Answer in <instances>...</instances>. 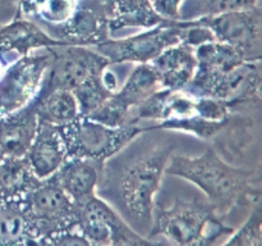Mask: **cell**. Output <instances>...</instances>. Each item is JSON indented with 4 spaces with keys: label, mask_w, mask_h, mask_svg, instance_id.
Segmentation results:
<instances>
[{
    "label": "cell",
    "mask_w": 262,
    "mask_h": 246,
    "mask_svg": "<svg viewBox=\"0 0 262 246\" xmlns=\"http://www.w3.org/2000/svg\"><path fill=\"white\" fill-rule=\"evenodd\" d=\"M69 45L66 41L49 35L45 30L27 18L14 15L10 22L0 23V54H15L17 58L35 53L40 49Z\"/></svg>",
    "instance_id": "7c38bea8"
},
{
    "label": "cell",
    "mask_w": 262,
    "mask_h": 246,
    "mask_svg": "<svg viewBox=\"0 0 262 246\" xmlns=\"http://www.w3.org/2000/svg\"><path fill=\"white\" fill-rule=\"evenodd\" d=\"M129 246H170L168 242L163 240H158V238H148L147 236H142L138 241Z\"/></svg>",
    "instance_id": "f1b7e54d"
},
{
    "label": "cell",
    "mask_w": 262,
    "mask_h": 246,
    "mask_svg": "<svg viewBox=\"0 0 262 246\" xmlns=\"http://www.w3.org/2000/svg\"><path fill=\"white\" fill-rule=\"evenodd\" d=\"M40 182L26 156H4L0 163V201H23Z\"/></svg>",
    "instance_id": "ffe728a7"
},
{
    "label": "cell",
    "mask_w": 262,
    "mask_h": 246,
    "mask_svg": "<svg viewBox=\"0 0 262 246\" xmlns=\"http://www.w3.org/2000/svg\"><path fill=\"white\" fill-rule=\"evenodd\" d=\"M194 55L199 68L214 71H232L247 61L234 48L216 40L197 46Z\"/></svg>",
    "instance_id": "603a6c76"
},
{
    "label": "cell",
    "mask_w": 262,
    "mask_h": 246,
    "mask_svg": "<svg viewBox=\"0 0 262 246\" xmlns=\"http://www.w3.org/2000/svg\"><path fill=\"white\" fill-rule=\"evenodd\" d=\"M110 33L124 28L148 30L171 22L161 18L154 9L151 0H102Z\"/></svg>",
    "instance_id": "ac0fdd59"
},
{
    "label": "cell",
    "mask_w": 262,
    "mask_h": 246,
    "mask_svg": "<svg viewBox=\"0 0 262 246\" xmlns=\"http://www.w3.org/2000/svg\"><path fill=\"white\" fill-rule=\"evenodd\" d=\"M18 0H2V3H4V4H13V3H17Z\"/></svg>",
    "instance_id": "f546056e"
},
{
    "label": "cell",
    "mask_w": 262,
    "mask_h": 246,
    "mask_svg": "<svg viewBox=\"0 0 262 246\" xmlns=\"http://www.w3.org/2000/svg\"><path fill=\"white\" fill-rule=\"evenodd\" d=\"M222 246H262V210L260 204L252 207L250 215Z\"/></svg>",
    "instance_id": "484cf974"
},
{
    "label": "cell",
    "mask_w": 262,
    "mask_h": 246,
    "mask_svg": "<svg viewBox=\"0 0 262 246\" xmlns=\"http://www.w3.org/2000/svg\"><path fill=\"white\" fill-rule=\"evenodd\" d=\"M78 0H18L15 15L37 18L50 26L64 25L78 8Z\"/></svg>",
    "instance_id": "7402d4cb"
},
{
    "label": "cell",
    "mask_w": 262,
    "mask_h": 246,
    "mask_svg": "<svg viewBox=\"0 0 262 246\" xmlns=\"http://www.w3.org/2000/svg\"><path fill=\"white\" fill-rule=\"evenodd\" d=\"M59 130L68 158L87 159L100 166L127 148L141 133L147 132V128L140 123L128 122L110 127L81 115Z\"/></svg>",
    "instance_id": "277c9868"
},
{
    "label": "cell",
    "mask_w": 262,
    "mask_h": 246,
    "mask_svg": "<svg viewBox=\"0 0 262 246\" xmlns=\"http://www.w3.org/2000/svg\"><path fill=\"white\" fill-rule=\"evenodd\" d=\"M28 164L38 179L50 178L68 159L59 127L38 120L37 132L26 154Z\"/></svg>",
    "instance_id": "5bb4252c"
},
{
    "label": "cell",
    "mask_w": 262,
    "mask_h": 246,
    "mask_svg": "<svg viewBox=\"0 0 262 246\" xmlns=\"http://www.w3.org/2000/svg\"><path fill=\"white\" fill-rule=\"evenodd\" d=\"M194 20L197 25L209 28L215 40L234 48L245 60L261 61L262 12L260 5L252 9L201 17Z\"/></svg>",
    "instance_id": "ba28073f"
},
{
    "label": "cell",
    "mask_w": 262,
    "mask_h": 246,
    "mask_svg": "<svg viewBox=\"0 0 262 246\" xmlns=\"http://www.w3.org/2000/svg\"><path fill=\"white\" fill-rule=\"evenodd\" d=\"M160 89V82L151 64H137L122 87L89 118L110 127H119L129 122L130 113Z\"/></svg>",
    "instance_id": "30bf717a"
},
{
    "label": "cell",
    "mask_w": 262,
    "mask_h": 246,
    "mask_svg": "<svg viewBox=\"0 0 262 246\" xmlns=\"http://www.w3.org/2000/svg\"><path fill=\"white\" fill-rule=\"evenodd\" d=\"M38 246H96L76 227L41 237Z\"/></svg>",
    "instance_id": "4316f807"
},
{
    "label": "cell",
    "mask_w": 262,
    "mask_h": 246,
    "mask_svg": "<svg viewBox=\"0 0 262 246\" xmlns=\"http://www.w3.org/2000/svg\"><path fill=\"white\" fill-rule=\"evenodd\" d=\"M55 37L66 41L69 45L96 46L110 38L107 17L104 5L97 7L79 5L74 14L64 25L58 27Z\"/></svg>",
    "instance_id": "4fadbf2b"
},
{
    "label": "cell",
    "mask_w": 262,
    "mask_h": 246,
    "mask_svg": "<svg viewBox=\"0 0 262 246\" xmlns=\"http://www.w3.org/2000/svg\"><path fill=\"white\" fill-rule=\"evenodd\" d=\"M37 117L55 127L69 125L79 117V109L74 94L67 89H54L37 95Z\"/></svg>",
    "instance_id": "44dd1931"
},
{
    "label": "cell",
    "mask_w": 262,
    "mask_h": 246,
    "mask_svg": "<svg viewBox=\"0 0 262 246\" xmlns=\"http://www.w3.org/2000/svg\"><path fill=\"white\" fill-rule=\"evenodd\" d=\"M51 55L31 53L5 67L0 77V115L15 112L37 97L45 84Z\"/></svg>",
    "instance_id": "8992f818"
},
{
    "label": "cell",
    "mask_w": 262,
    "mask_h": 246,
    "mask_svg": "<svg viewBox=\"0 0 262 246\" xmlns=\"http://www.w3.org/2000/svg\"><path fill=\"white\" fill-rule=\"evenodd\" d=\"M102 168L87 159L68 158L51 178L74 202L79 204L97 194Z\"/></svg>",
    "instance_id": "e0dca14e"
},
{
    "label": "cell",
    "mask_w": 262,
    "mask_h": 246,
    "mask_svg": "<svg viewBox=\"0 0 262 246\" xmlns=\"http://www.w3.org/2000/svg\"><path fill=\"white\" fill-rule=\"evenodd\" d=\"M78 205L76 228L96 246H129L142 237L99 195Z\"/></svg>",
    "instance_id": "9c48e42d"
},
{
    "label": "cell",
    "mask_w": 262,
    "mask_h": 246,
    "mask_svg": "<svg viewBox=\"0 0 262 246\" xmlns=\"http://www.w3.org/2000/svg\"><path fill=\"white\" fill-rule=\"evenodd\" d=\"M78 2H81V0H78Z\"/></svg>",
    "instance_id": "1f68e13d"
},
{
    "label": "cell",
    "mask_w": 262,
    "mask_h": 246,
    "mask_svg": "<svg viewBox=\"0 0 262 246\" xmlns=\"http://www.w3.org/2000/svg\"><path fill=\"white\" fill-rule=\"evenodd\" d=\"M150 64L156 72L161 89L173 91L186 89L197 69L194 49L183 43L164 50Z\"/></svg>",
    "instance_id": "2e32d148"
},
{
    "label": "cell",
    "mask_w": 262,
    "mask_h": 246,
    "mask_svg": "<svg viewBox=\"0 0 262 246\" xmlns=\"http://www.w3.org/2000/svg\"><path fill=\"white\" fill-rule=\"evenodd\" d=\"M184 0H151L155 12L165 20H181V9Z\"/></svg>",
    "instance_id": "83f0119b"
},
{
    "label": "cell",
    "mask_w": 262,
    "mask_h": 246,
    "mask_svg": "<svg viewBox=\"0 0 262 246\" xmlns=\"http://www.w3.org/2000/svg\"><path fill=\"white\" fill-rule=\"evenodd\" d=\"M46 50L50 53L51 63L42 91L54 89L72 91L90 76L112 66L104 55L90 46L64 45Z\"/></svg>",
    "instance_id": "8fae6325"
},
{
    "label": "cell",
    "mask_w": 262,
    "mask_h": 246,
    "mask_svg": "<svg viewBox=\"0 0 262 246\" xmlns=\"http://www.w3.org/2000/svg\"><path fill=\"white\" fill-rule=\"evenodd\" d=\"M106 69V68H105ZM102 72H96L90 76L86 81L72 90L77 100L81 117H89L99 107H101L114 92L109 91L101 79Z\"/></svg>",
    "instance_id": "d4e9b609"
},
{
    "label": "cell",
    "mask_w": 262,
    "mask_h": 246,
    "mask_svg": "<svg viewBox=\"0 0 262 246\" xmlns=\"http://www.w3.org/2000/svg\"><path fill=\"white\" fill-rule=\"evenodd\" d=\"M165 174L194 184L222 215L237 205L257 204L261 196V177L257 169L228 163L214 148L201 155L171 154Z\"/></svg>",
    "instance_id": "6da1fadb"
},
{
    "label": "cell",
    "mask_w": 262,
    "mask_h": 246,
    "mask_svg": "<svg viewBox=\"0 0 262 246\" xmlns=\"http://www.w3.org/2000/svg\"><path fill=\"white\" fill-rule=\"evenodd\" d=\"M3 159H4V155H3V153H2V151H0V163H2V161H3Z\"/></svg>",
    "instance_id": "4dcf8cb0"
},
{
    "label": "cell",
    "mask_w": 262,
    "mask_h": 246,
    "mask_svg": "<svg viewBox=\"0 0 262 246\" xmlns=\"http://www.w3.org/2000/svg\"><path fill=\"white\" fill-rule=\"evenodd\" d=\"M23 205L40 237L77 224L78 205L51 177L41 181L23 200Z\"/></svg>",
    "instance_id": "52a82bcc"
},
{
    "label": "cell",
    "mask_w": 262,
    "mask_h": 246,
    "mask_svg": "<svg viewBox=\"0 0 262 246\" xmlns=\"http://www.w3.org/2000/svg\"><path fill=\"white\" fill-rule=\"evenodd\" d=\"M173 145L155 148L128 164L115 182L118 197L132 224L147 236L152 223L155 197L161 187Z\"/></svg>",
    "instance_id": "3957f363"
},
{
    "label": "cell",
    "mask_w": 262,
    "mask_h": 246,
    "mask_svg": "<svg viewBox=\"0 0 262 246\" xmlns=\"http://www.w3.org/2000/svg\"><path fill=\"white\" fill-rule=\"evenodd\" d=\"M37 127V99L22 109L0 115V151L3 155L26 156Z\"/></svg>",
    "instance_id": "9a60e30c"
},
{
    "label": "cell",
    "mask_w": 262,
    "mask_h": 246,
    "mask_svg": "<svg viewBox=\"0 0 262 246\" xmlns=\"http://www.w3.org/2000/svg\"><path fill=\"white\" fill-rule=\"evenodd\" d=\"M233 231L211 202L194 197L176 199L168 208L155 204L147 237H160L170 246H212Z\"/></svg>",
    "instance_id": "7a4b0ae2"
},
{
    "label": "cell",
    "mask_w": 262,
    "mask_h": 246,
    "mask_svg": "<svg viewBox=\"0 0 262 246\" xmlns=\"http://www.w3.org/2000/svg\"><path fill=\"white\" fill-rule=\"evenodd\" d=\"M40 238L23 201H0V246H38Z\"/></svg>",
    "instance_id": "d6986e66"
},
{
    "label": "cell",
    "mask_w": 262,
    "mask_h": 246,
    "mask_svg": "<svg viewBox=\"0 0 262 246\" xmlns=\"http://www.w3.org/2000/svg\"><path fill=\"white\" fill-rule=\"evenodd\" d=\"M258 5L260 0H184L181 9V20L247 10Z\"/></svg>",
    "instance_id": "cb8c5ba5"
},
{
    "label": "cell",
    "mask_w": 262,
    "mask_h": 246,
    "mask_svg": "<svg viewBox=\"0 0 262 246\" xmlns=\"http://www.w3.org/2000/svg\"><path fill=\"white\" fill-rule=\"evenodd\" d=\"M184 27L181 20H171L127 37H110L92 48L110 64H148L164 50L182 43Z\"/></svg>",
    "instance_id": "5b68a950"
}]
</instances>
